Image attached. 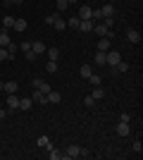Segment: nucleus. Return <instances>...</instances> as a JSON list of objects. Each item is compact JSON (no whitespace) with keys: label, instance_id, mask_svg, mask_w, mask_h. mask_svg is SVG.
Wrapping results in <instances>:
<instances>
[{"label":"nucleus","instance_id":"1","mask_svg":"<svg viewBox=\"0 0 143 160\" xmlns=\"http://www.w3.org/2000/svg\"><path fill=\"white\" fill-rule=\"evenodd\" d=\"M119 60H122V58H119V50H107V53H105V65L115 67Z\"/></svg>","mask_w":143,"mask_h":160},{"label":"nucleus","instance_id":"2","mask_svg":"<svg viewBox=\"0 0 143 160\" xmlns=\"http://www.w3.org/2000/svg\"><path fill=\"white\" fill-rule=\"evenodd\" d=\"M31 100L38 103V105H48V96L43 93L41 88H34V93H31Z\"/></svg>","mask_w":143,"mask_h":160},{"label":"nucleus","instance_id":"3","mask_svg":"<svg viewBox=\"0 0 143 160\" xmlns=\"http://www.w3.org/2000/svg\"><path fill=\"white\" fill-rule=\"evenodd\" d=\"M7 110H19V96L17 93H7Z\"/></svg>","mask_w":143,"mask_h":160},{"label":"nucleus","instance_id":"4","mask_svg":"<svg viewBox=\"0 0 143 160\" xmlns=\"http://www.w3.org/2000/svg\"><path fill=\"white\" fill-rule=\"evenodd\" d=\"M93 31L98 33V38H100V36H107L110 27H107V24H105V22H98V24H93Z\"/></svg>","mask_w":143,"mask_h":160},{"label":"nucleus","instance_id":"5","mask_svg":"<svg viewBox=\"0 0 143 160\" xmlns=\"http://www.w3.org/2000/svg\"><path fill=\"white\" fill-rule=\"evenodd\" d=\"M126 41H129V43H141V31H136V29H126Z\"/></svg>","mask_w":143,"mask_h":160},{"label":"nucleus","instance_id":"6","mask_svg":"<svg viewBox=\"0 0 143 160\" xmlns=\"http://www.w3.org/2000/svg\"><path fill=\"white\" fill-rule=\"evenodd\" d=\"M91 14H93V7H88V5H81L79 7V19H91Z\"/></svg>","mask_w":143,"mask_h":160},{"label":"nucleus","instance_id":"7","mask_svg":"<svg viewBox=\"0 0 143 160\" xmlns=\"http://www.w3.org/2000/svg\"><path fill=\"white\" fill-rule=\"evenodd\" d=\"M110 48H112V41H110L107 36H100V38H98V50H105V53H107Z\"/></svg>","mask_w":143,"mask_h":160},{"label":"nucleus","instance_id":"8","mask_svg":"<svg viewBox=\"0 0 143 160\" xmlns=\"http://www.w3.org/2000/svg\"><path fill=\"white\" fill-rule=\"evenodd\" d=\"M79 153H81V148L76 146V143H72V146H67V151H64V158H79Z\"/></svg>","mask_w":143,"mask_h":160},{"label":"nucleus","instance_id":"9","mask_svg":"<svg viewBox=\"0 0 143 160\" xmlns=\"http://www.w3.org/2000/svg\"><path fill=\"white\" fill-rule=\"evenodd\" d=\"M100 14H102V19H107V17H115V5H102L100 7Z\"/></svg>","mask_w":143,"mask_h":160},{"label":"nucleus","instance_id":"10","mask_svg":"<svg viewBox=\"0 0 143 160\" xmlns=\"http://www.w3.org/2000/svg\"><path fill=\"white\" fill-rule=\"evenodd\" d=\"M31 105H34V100H31V96H24V98H19V110H31Z\"/></svg>","mask_w":143,"mask_h":160},{"label":"nucleus","instance_id":"11","mask_svg":"<svg viewBox=\"0 0 143 160\" xmlns=\"http://www.w3.org/2000/svg\"><path fill=\"white\" fill-rule=\"evenodd\" d=\"M48 158H50V160H60V158H64V153H62L60 148L50 146V148H48Z\"/></svg>","mask_w":143,"mask_h":160},{"label":"nucleus","instance_id":"12","mask_svg":"<svg viewBox=\"0 0 143 160\" xmlns=\"http://www.w3.org/2000/svg\"><path fill=\"white\" fill-rule=\"evenodd\" d=\"M93 19H79V31H93Z\"/></svg>","mask_w":143,"mask_h":160},{"label":"nucleus","instance_id":"13","mask_svg":"<svg viewBox=\"0 0 143 160\" xmlns=\"http://www.w3.org/2000/svg\"><path fill=\"white\" fill-rule=\"evenodd\" d=\"M34 88H41L43 93L48 96V91H50V84H48V81H43V79H34Z\"/></svg>","mask_w":143,"mask_h":160},{"label":"nucleus","instance_id":"14","mask_svg":"<svg viewBox=\"0 0 143 160\" xmlns=\"http://www.w3.org/2000/svg\"><path fill=\"white\" fill-rule=\"evenodd\" d=\"M117 134H119V136H129L131 134L129 124H126V122H117Z\"/></svg>","mask_w":143,"mask_h":160},{"label":"nucleus","instance_id":"15","mask_svg":"<svg viewBox=\"0 0 143 160\" xmlns=\"http://www.w3.org/2000/svg\"><path fill=\"white\" fill-rule=\"evenodd\" d=\"M26 27H29V24H26V19H14V31H17V33H24V31H26Z\"/></svg>","mask_w":143,"mask_h":160},{"label":"nucleus","instance_id":"16","mask_svg":"<svg viewBox=\"0 0 143 160\" xmlns=\"http://www.w3.org/2000/svg\"><path fill=\"white\" fill-rule=\"evenodd\" d=\"M17 88H19V84H17V81H5L2 91H5V93H17Z\"/></svg>","mask_w":143,"mask_h":160},{"label":"nucleus","instance_id":"17","mask_svg":"<svg viewBox=\"0 0 143 160\" xmlns=\"http://www.w3.org/2000/svg\"><path fill=\"white\" fill-rule=\"evenodd\" d=\"M10 31H7V29H2V31H0V48H5V46H10Z\"/></svg>","mask_w":143,"mask_h":160},{"label":"nucleus","instance_id":"18","mask_svg":"<svg viewBox=\"0 0 143 160\" xmlns=\"http://www.w3.org/2000/svg\"><path fill=\"white\" fill-rule=\"evenodd\" d=\"M31 50H34L36 55H43V53H45V46H43V41H34V43H31Z\"/></svg>","mask_w":143,"mask_h":160},{"label":"nucleus","instance_id":"19","mask_svg":"<svg viewBox=\"0 0 143 160\" xmlns=\"http://www.w3.org/2000/svg\"><path fill=\"white\" fill-rule=\"evenodd\" d=\"M45 55H48V60H60V50L57 48H45Z\"/></svg>","mask_w":143,"mask_h":160},{"label":"nucleus","instance_id":"20","mask_svg":"<svg viewBox=\"0 0 143 160\" xmlns=\"http://www.w3.org/2000/svg\"><path fill=\"white\" fill-rule=\"evenodd\" d=\"M60 100H62V93H57V91H53V88L48 91V103H60Z\"/></svg>","mask_w":143,"mask_h":160},{"label":"nucleus","instance_id":"21","mask_svg":"<svg viewBox=\"0 0 143 160\" xmlns=\"http://www.w3.org/2000/svg\"><path fill=\"white\" fill-rule=\"evenodd\" d=\"M93 62L98 67H105V50H98V53H95V58H93Z\"/></svg>","mask_w":143,"mask_h":160},{"label":"nucleus","instance_id":"22","mask_svg":"<svg viewBox=\"0 0 143 160\" xmlns=\"http://www.w3.org/2000/svg\"><path fill=\"white\" fill-rule=\"evenodd\" d=\"M36 143H38V148H43V151H48V148L53 146V143H50V139H48V136H38V141H36Z\"/></svg>","mask_w":143,"mask_h":160},{"label":"nucleus","instance_id":"23","mask_svg":"<svg viewBox=\"0 0 143 160\" xmlns=\"http://www.w3.org/2000/svg\"><path fill=\"white\" fill-rule=\"evenodd\" d=\"M91 96H93L95 100H102V98H105V88H102V86H95V88H93V93H91Z\"/></svg>","mask_w":143,"mask_h":160},{"label":"nucleus","instance_id":"24","mask_svg":"<svg viewBox=\"0 0 143 160\" xmlns=\"http://www.w3.org/2000/svg\"><path fill=\"white\" fill-rule=\"evenodd\" d=\"M53 27H55V29H57V31H64V29H67V22L62 19V17H57V19H55V22H53Z\"/></svg>","mask_w":143,"mask_h":160},{"label":"nucleus","instance_id":"25","mask_svg":"<svg viewBox=\"0 0 143 160\" xmlns=\"http://www.w3.org/2000/svg\"><path fill=\"white\" fill-rule=\"evenodd\" d=\"M14 19H17V17H5V19L0 22V24H2V29H7V31H10V29L14 27Z\"/></svg>","mask_w":143,"mask_h":160},{"label":"nucleus","instance_id":"26","mask_svg":"<svg viewBox=\"0 0 143 160\" xmlns=\"http://www.w3.org/2000/svg\"><path fill=\"white\" fill-rule=\"evenodd\" d=\"M79 74H81L83 79H88L91 74H93V69H91V65H81V69H79Z\"/></svg>","mask_w":143,"mask_h":160},{"label":"nucleus","instance_id":"27","mask_svg":"<svg viewBox=\"0 0 143 160\" xmlns=\"http://www.w3.org/2000/svg\"><path fill=\"white\" fill-rule=\"evenodd\" d=\"M45 72L55 74V72H57V62H55V60H48V65H45Z\"/></svg>","mask_w":143,"mask_h":160},{"label":"nucleus","instance_id":"28","mask_svg":"<svg viewBox=\"0 0 143 160\" xmlns=\"http://www.w3.org/2000/svg\"><path fill=\"white\" fill-rule=\"evenodd\" d=\"M5 60H12V55L7 53V48H0V62H5Z\"/></svg>","mask_w":143,"mask_h":160},{"label":"nucleus","instance_id":"29","mask_svg":"<svg viewBox=\"0 0 143 160\" xmlns=\"http://www.w3.org/2000/svg\"><path fill=\"white\" fill-rule=\"evenodd\" d=\"M5 48H7V53L12 55V58H14V53L19 50V46H17V43H12V41H10V46H5Z\"/></svg>","mask_w":143,"mask_h":160},{"label":"nucleus","instance_id":"30","mask_svg":"<svg viewBox=\"0 0 143 160\" xmlns=\"http://www.w3.org/2000/svg\"><path fill=\"white\" fill-rule=\"evenodd\" d=\"M88 81L93 84V86H100V74H91V77H88Z\"/></svg>","mask_w":143,"mask_h":160},{"label":"nucleus","instance_id":"31","mask_svg":"<svg viewBox=\"0 0 143 160\" xmlns=\"http://www.w3.org/2000/svg\"><path fill=\"white\" fill-rule=\"evenodd\" d=\"M55 5H57V12H62V10H67V7H69V2H67V0H57Z\"/></svg>","mask_w":143,"mask_h":160},{"label":"nucleus","instance_id":"32","mask_svg":"<svg viewBox=\"0 0 143 160\" xmlns=\"http://www.w3.org/2000/svg\"><path fill=\"white\" fill-rule=\"evenodd\" d=\"M131 148H134V153H138V155L143 153V143H141V141H134V146H131Z\"/></svg>","mask_w":143,"mask_h":160},{"label":"nucleus","instance_id":"33","mask_svg":"<svg viewBox=\"0 0 143 160\" xmlns=\"http://www.w3.org/2000/svg\"><path fill=\"white\" fill-rule=\"evenodd\" d=\"M67 27H72V29H79V17H72V19H67Z\"/></svg>","mask_w":143,"mask_h":160},{"label":"nucleus","instance_id":"34","mask_svg":"<svg viewBox=\"0 0 143 160\" xmlns=\"http://www.w3.org/2000/svg\"><path fill=\"white\" fill-rule=\"evenodd\" d=\"M83 105H86V108H93L95 105V98H93V96H86V98H83Z\"/></svg>","mask_w":143,"mask_h":160},{"label":"nucleus","instance_id":"35","mask_svg":"<svg viewBox=\"0 0 143 160\" xmlns=\"http://www.w3.org/2000/svg\"><path fill=\"white\" fill-rule=\"evenodd\" d=\"M57 17H60V14H57V12H55V14H48V17H45V19H43V22H45V24H50V27H53V22L57 19Z\"/></svg>","mask_w":143,"mask_h":160},{"label":"nucleus","instance_id":"36","mask_svg":"<svg viewBox=\"0 0 143 160\" xmlns=\"http://www.w3.org/2000/svg\"><path fill=\"white\" fill-rule=\"evenodd\" d=\"M119 122H126V124H131V115H129V112H122V115H119Z\"/></svg>","mask_w":143,"mask_h":160},{"label":"nucleus","instance_id":"37","mask_svg":"<svg viewBox=\"0 0 143 160\" xmlns=\"http://www.w3.org/2000/svg\"><path fill=\"white\" fill-rule=\"evenodd\" d=\"M19 50H21V53H29V50H31V43H29V41H24V43L19 46Z\"/></svg>","mask_w":143,"mask_h":160},{"label":"nucleus","instance_id":"38","mask_svg":"<svg viewBox=\"0 0 143 160\" xmlns=\"http://www.w3.org/2000/svg\"><path fill=\"white\" fill-rule=\"evenodd\" d=\"M24 58H26V60L31 62V60H36V58H38V55H36L34 50H29V53H24Z\"/></svg>","mask_w":143,"mask_h":160},{"label":"nucleus","instance_id":"39","mask_svg":"<svg viewBox=\"0 0 143 160\" xmlns=\"http://www.w3.org/2000/svg\"><path fill=\"white\" fill-rule=\"evenodd\" d=\"M10 2H14V5H21V2H24V0H10Z\"/></svg>","mask_w":143,"mask_h":160},{"label":"nucleus","instance_id":"40","mask_svg":"<svg viewBox=\"0 0 143 160\" xmlns=\"http://www.w3.org/2000/svg\"><path fill=\"white\" fill-rule=\"evenodd\" d=\"M2 86H5V81H0V91H2Z\"/></svg>","mask_w":143,"mask_h":160},{"label":"nucleus","instance_id":"41","mask_svg":"<svg viewBox=\"0 0 143 160\" xmlns=\"http://www.w3.org/2000/svg\"><path fill=\"white\" fill-rule=\"evenodd\" d=\"M67 2H69V5H72V2H79V0H67Z\"/></svg>","mask_w":143,"mask_h":160},{"label":"nucleus","instance_id":"42","mask_svg":"<svg viewBox=\"0 0 143 160\" xmlns=\"http://www.w3.org/2000/svg\"><path fill=\"white\" fill-rule=\"evenodd\" d=\"M0 31H2V24H0Z\"/></svg>","mask_w":143,"mask_h":160},{"label":"nucleus","instance_id":"43","mask_svg":"<svg viewBox=\"0 0 143 160\" xmlns=\"http://www.w3.org/2000/svg\"><path fill=\"white\" fill-rule=\"evenodd\" d=\"M0 122H2V117H0Z\"/></svg>","mask_w":143,"mask_h":160},{"label":"nucleus","instance_id":"44","mask_svg":"<svg viewBox=\"0 0 143 160\" xmlns=\"http://www.w3.org/2000/svg\"><path fill=\"white\" fill-rule=\"evenodd\" d=\"M0 108H2V105H0Z\"/></svg>","mask_w":143,"mask_h":160}]
</instances>
